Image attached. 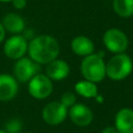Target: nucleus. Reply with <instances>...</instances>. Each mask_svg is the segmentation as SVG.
I'll list each match as a JSON object with an SVG mask.
<instances>
[{"label": "nucleus", "mask_w": 133, "mask_h": 133, "mask_svg": "<svg viewBox=\"0 0 133 133\" xmlns=\"http://www.w3.org/2000/svg\"><path fill=\"white\" fill-rule=\"evenodd\" d=\"M29 57L38 64H47L57 58L59 54V44L53 36L38 35L28 44Z\"/></svg>", "instance_id": "nucleus-1"}, {"label": "nucleus", "mask_w": 133, "mask_h": 133, "mask_svg": "<svg viewBox=\"0 0 133 133\" xmlns=\"http://www.w3.org/2000/svg\"><path fill=\"white\" fill-rule=\"evenodd\" d=\"M103 58L104 57L98 53H92L83 58L81 62V73L85 80L97 83L104 79L106 76V63Z\"/></svg>", "instance_id": "nucleus-2"}, {"label": "nucleus", "mask_w": 133, "mask_h": 133, "mask_svg": "<svg viewBox=\"0 0 133 133\" xmlns=\"http://www.w3.org/2000/svg\"><path fill=\"white\" fill-rule=\"evenodd\" d=\"M133 69V63L129 55L125 53L115 54L106 63V76L118 81L127 78Z\"/></svg>", "instance_id": "nucleus-3"}, {"label": "nucleus", "mask_w": 133, "mask_h": 133, "mask_svg": "<svg viewBox=\"0 0 133 133\" xmlns=\"http://www.w3.org/2000/svg\"><path fill=\"white\" fill-rule=\"evenodd\" d=\"M103 44L112 53H125L129 46L127 35L119 29L110 28L103 35Z\"/></svg>", "instance_id": "nucleus-4"}, {"label": "nucleus", "mask_w": 133, "mask_h": 133, "mask_svg": "<svg viewBox=\"0 0 133 133\" xmlns=\"http://www.w3.org/2000/svg\"><path fill=\"white\" fill-rule=\"evenodd\" d=\"M28 91L31 97L37 100L48 98L53 90L52 80L44 74H36L28 81Z\"/></svg>", "instance_id": "nucleus-5"}, {"label": "nucleus", "mask_w": 133, "mask_h": 133, "mask_svg": "<svg viewBox=\"0 0 133 133\" xmlns=\"http://www.w3.org/2000/svg\"><path fill=\"white\" fill-rule=\"evenodd\" d=\"M69 109L60 102V101H54L48 103L42 110V117L44 122L51 126H56L61 124L66 115H68Z\"/></svg>", "instance_id": "nucleus-6"}, {"label": "nucleus", "mask_w": 133, "mask_h": 133, "mask_svg": "<svg viewBox=\"0 0 133 133\" xmlns=\"http://www.w3.org/2000/svg\"><path fill=\"white\" fill-rule=\"evenodd\" d=\"M39 64L29 57H21L17 59L14 68V73L17 81L28 82L33 76L38 74Z\"/></svg>", "instance_id": "nucleus-7"}, {"label": "nucleus", "mask_w": 133, "mask_h": 133, "mask_svg": "<svg viewBox=\"0 0 133 133\" xmlns=\"http://www.w3.org/2000/svg\"><path fill=\"white\" fill-rule=\"evenodd\" d=\"M28 43L27 39L20 34H15L10 36L3 46L4 54L10 59H19L24 56L27 52Z\"/></svg>", "instance_id": "nucleus-8"}, {"label": "nucleus", "mask_w": 133, "mask_h": 133, "mask_svg": "<svg viewBox=\"0 0 133 133\" xmlns=\"http://www.w3.org/2000/svg\"><path fill=\"white\" fill-rule=\"evenodd\" d=\"M68 114L71 121L79 127H86L94 119V114L90 108L82 103H76L70 107Z\"/></svg>", "instance_id": "nucleus-9"}, {"label": "nucleus", "mask_w": 133, "mask_h": 133, "mask_svg": "<svg viewBox=\"0 0 133 133\" xmlns=\"http://www.w3.org/2000/svg\"><path fill=\"white\" fill-rule=\"evenodd\" d=\"M18 81L9 74H0V101H10L18 94Z\"/></svg>", "instance_id": "nucleus-10"}, {"label": "nucleus", "mask_w": 133, "mask_h": 133, "mask_svg": "<svg viewBox=\"0 0 133 133\" xmlns=\"http://www.w3.org/2000/svg\"><path fill=\"white\" fill-rule=\"evenodd\" d=\"M114 127L118 133H133V109H119L114 117Z\"/></svg>", "instance_id": "nucleus-11"}, {"label": "nucleus", "mask_w": 133, "mask_h": 133, "mask_svg": "<svg viewBox=\"0 0 133 133\" xmlns=\"http://www.w3.org/2000/svg\"><path fill=\"white\" fill-rule=\"evenodd\" d=\"M70 74V66L69 64L61 59H54L47 63L46 66V75L51 80H62L66 78Z\"/></svg>", "instance_id": "nucleus-12"}, {"label": "nucleus", "mask_w": 133, "mask_h": 133, "mask_svg": "<svg viewBox=\"0 0 133 133\" xmlns=\"http://www.w3.org/2000/svg\"><path fill=\"white\" fill-rule=\"evenodd\" d=\"M71 48L73 52L79 56H87L92 54L95 51V45L92 41L84 35L74 37L71 42Z\"/></svg>", "instance_id": "nucleus-13"}, {"label": "nucleus", "mask_w": 133, "mask_h": 133, "mask_svg": "<svg viewBox=\"0 0 133 133\" xmlns=\"http://www.w3.org/2000/svg\"><path fill=\"white\" fill-rule=\"evenodd\" d=\"M1 23L5 30H7L10 33H15V34L21 33L25 28L24 19L18 14H14V12H9L5 15Z\"/></svg>", "instance_id": "nucleus-14"}, {"label": "nucleus", "mask_w": 133, "mask_h": 133, "mask_svg": "<svg viewBox=\"0 0 133 133\" xmlns=\"http://www.w3.org/2000/svg\"><path fill=\"white\" fill-rule=\"evenodd\" d=\"M75 90L83 98H96L98 96V87L96 83L88 80L78 81L75 84Z\"/></svg>", "instance_id": "nucleus-15"}, {"label": "nucleus", "mask_w": 133, "mask_h": 133, "mask_svg": "<svg viewBox=\"0 0 133 133\" xmlns=\"http://www.w3.org/2000/svg\"><path fill=\"white\" fill-rule=\"evenodd\" d=\"M113 9L122 18L133 16V0H113Z\"/></svg>", "instance_id": "nucleus-16"}, {"label": "nucleus", "mask_w": 133, "mask_h": 133, "mask_svg": "<svg viewBox=\"0 0 133 133\" xmlns=\"http://www.w3.org/2000/svg\"><path fill=\"white\" fill-rule=\"evenodd\" d=\"M22 130V123L19 118H11L5 125V131L7 133H20Z\"/></svg>", "instance_id": "nucleus-17"}, {"label": "nucleus", "mask_w": 133, "mask_h": 133, "mask_svg": "<svg viewBox=\"0 0 133 133\" xmlns=\"http://www.w3.org/2000/svg\"><path fill=\"white\" fill-rule=\"evenodd\" d=\"M60 102L69 109V108L72 107L74 104H76V96H75V94L72 92V91H65L64 94L61 95Z\"/></svg>", "instance_id": "nucleus-18"}, {"label": "nucleus", "mask_w": 133, "mask_h": 133, "mask_svg": "<svg viewBox=\"0 0 133 133\" xmlns=\"http://www.w3.org/2000/svg\"><path fill=\"white\" fill-rule=\"evenodd\" d=\"M11 2H12L14 7L17 9H23L26 7V4H27L26 0H12Z\"/></svg>", "instance_id": "nucleus-19"}, {"label": "nucleus", "mask_w": 133, "mask_h": 133, "mask_svg": "<svg viewBox=\"0 0 133 133\" xmlns=\"http://www.w3.org/2000/svg\"><path fill=\"white\" fill-rule=\"evenodd\" d=\"M101 133H118L117 132V130L115 129V127L113 126H107V127H105L102 131H101Z\"/></svg>", "instance_id": "nucleus-20"}, {"label": "nucleus", "mask_w": 133, "mask_h": 133, "mask_svg": "<svg viewBox=\"0 0 133 133\" xmlns=\"http://www.w3.org/2000/svg\"><path fill=\"white\" fill-rule=\"evenodd\" d=\"M4 36H5V29H4L3 25H2V23L0 22V43L3 42Z\"/></svg>", "instance_id": "nucleus-21"}, {"label": "nucleus", "mask_w": 133, "mask_h": 133, "mask_svg": "<svg viewBox=\"0 0 133 133\" xmlns=\"http://www.w3.org/2000/svg\"><path fill=\"white\" fill-rule=\"evenodd\" d=\"M12 0H0V2H10Z\"/></svg>", "instance_id": "nucleus-22"}, {"label": "nucleus", "mask_w": 133, "mask_h": 133, "mask_svg": "<svg viewBox=\"0 0 133 133\" xmlns=\"http://www.w3.org/2000/svg\"><path fill=\"white\" fill-rule=\"evenodd\" d=\"M0 133H7V132H6L5 130H1V129H0Z\"/></svg>", "instance_id": "nucleus-23"}]
</instances>
